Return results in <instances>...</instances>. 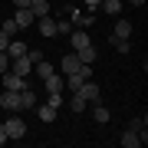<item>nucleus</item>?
Returning <instances> with one entry per match:
<instances>
[{"label":"nucleus","mask_w":148,"mask_h":148,"mask_svg":"<svg viewBox=\"0 0 148 148\" xmlns=\"http://www.w3.org/2000/svg\"><path fill=\"white\" fill-rule=\"evenodd\" d=\"M43 82H46V92H63V76H59V73L46 76V79H43Z\"/></svg>","instance_id":"12"},{"label":"nucleus","mask_w":148,"mask_h":148,"mask_svg":"<svg viewBox=\"0 0 148 148\" xmlns=\"http://www.w3.org/2000/svg\"><path fill=\"white\" fill-rule=\"evenodd\" d=\"M128 3H132V7H145V0H128Z\"/></svg>","instance_id":"32"},{"label":"nucleus","mask_w":148,"mask_h":148,"mask_svg":"<svg viewBox=\"0 0 148 148\" xmlns=\"http://www.w3.org/2000/svg\"><path fill=\"white\" fill-rule=\"evenodd\" d=\"M69 20H73V27H92V10H89V13L76 10L73 16H69Z\"/></svg>","instance_id":"9"},{"label":"nucleus","mask_w":148,"mask_h":148,"mask_svg":"<svg viewBox=\"0 0 148 148\" xmlns=\"http://www.w3.org/2000/svg\"><path fill=\"white\" fill-rule=\"evenodd\" d=\"M7 46H10V36H7L3 30H0V49H7Z\"/></svg>","instance_id":"28"},{"label":"nucleus","mask_w":148,"mask_h":148,"mask_svg":"<svg viewBox=\"0 0 148 148\" xmlns=\"http://www.w3.org/2000/svg\"><path fill=\"white\" fill-rule=\"evenodd\" d=\"M33 0H13V7H30Z\"/></svg>","instance_id":"30"},{"label":"nucleus","mask_w":148,"mask_h":148,"mask_svg":"<svg viewBox=\"0 0 148 148\" xmlns=\"http://www.w3.org/2000/svg\"><path fill=\"white\" fill-rule=\"evenodd\" d=\"M0 30H3L7 36H13V33L20 30V27H16V20H13V16H7V20H3V27H0Z\"/></svg>","instance_id":"24"},{"label":"nucleus","mask_w":148,"mask_h":148,"mask_svg":"<svg viewBox=\"0 0 148 148\" xmlns=\"http://www.w3.org/2000/svg\"><path fill=\"white\" fill-rule=\"evenodd\" d=\"M112 46H115L119 53H128V49H132V43H128V40H112Z\"/></svg>","instance_id":"25"},{"label":"nucleus","mask_w":148,"mask_h":148,"mask_svg":"<svg viewBox=\"0 0 148 148\" xmlns=\"http://www.w3.org/2000/svg\"><path fill=\"white\" fill-rule=\"evenodd\" d=\"M0 106H3L7 112H23V106H20V92H10V89L0 92Z\"/></svg>","instance_id":"1"},{"label":"nucleus","mask_w":148,"mask_h":148,"mask_svg":"<svg viewBox=\"0 0 148 148\" xmlns=\"http://www.w3.org/2000/svg\"><path fill=\"white\" fill-rule=\"evenodd\" d=\"M30 13L40 20V16H46V13H49V3H46V0H33V3H30Z\"/></svg>","instance_id":"13"},{"label":"nucleus","mask_w":148,"mask_h":148,"mask_svg":"<svg viewBox=\"0 0 148 148\" xmlns=\"http://www.w3.org/2000/svg\"><path fill=\"white\" fill-rule=\"evenodd\" d=\"M7 56H10V59H16V56H27V43L10 40V46H7Z\"/></svg>","instance_id":"11"},{"label":"nucleus","mask_w":148,"mask_h":148,"mask_svg":"<svg viewBox=\"0 0 148 148\" xmlns=\"http://www.w3.org/2000/svg\"><path fill=\"white\" fill-rule=\"evenodd\" d=\"M36 112H40V119H43V122H53V119H56V112H59V109H53V106H49V102H46V106H40Z\"/></svg>","instance_id":"20"},{"label":"nucleus","mask_w":148,"mask_h":148,"mask_svg":"<svg viewBox=\"0 0 148 148\" xmlns=\"http://www.w3.org/2000/svg\"><path fill=\"white\" fill-rule=\"evenodd\" d=\"M40 33L43 36H56V20H49V13L40 16Z\"/></svg>","instance_id":"10"},{"label":"nucleus","mask_w":148,"mask_h":148,"mask_svg":"<svg viewBox=\"0 0 148 148\" xmlns=\"http://www.w3.org/2000/svg\"><path fill=\"white\" fill-rule=\"evenodd\" d=\"M56 33H73V20L69 16H59L56 20Z\"/></svg>","instance_id":"22"},{"label":"nucleus","mask_w":148,"mask_h":148,"mask_svg":"<svg viewBox=\"0 0 148 148\" xmlns=\"http://www.w3.org/2000/svg\"><path fill=\"white\" fill-rule=\"evenodd\" d=\"M99 7H102L106 13H112V16H119V13H122V3H119V0H102Z\"/></svg>","instance_id":"18"},{"label":"nucleus","mask_w":148,"mask_h":148,"mask_svg":"<svg viewBox=\"0 0 148 148\" xmlns=\"http://www.w3.org/2000/svg\"><path fill=\"white\" fill-rule=\"evenodd\" d=\"M92 115H95V122H99V125H106V122L112 119V112H109L106 106H95V109H92Z\"/></svg>","instance_id":"19"},{"label":"nucleus","mask_w":148,"mask_h":148,"mask_svg":"<svg viewBox=\"0 0 148 148\" xmlns=\"http://www.w3.org/2000/svg\"><path fill=\"white\" fill-rule=\"evenodd\" d=\"M3 86H7V89H10V92H23V89H27V79L7 69V73H3Z\"/></svg>","instance_id":"3"},{"label":"nucleus","mask_w":148,"mask_h":148,"mask_svg":"<svg viewBox=\"0 0 148 148\" xmlns=\"http://www.w3.org/2000/svg\"><path fill=\"white\" fill-rule=\"evenodd\" d=\"M76 92H79V95H82L86 102H99V95H102V89H99L95 82H89V79H86V82H82V86H79Z\"/></svg>","instance_id":"4"},{"label":"nucleus","mask_w":148,"mask_h":148,"mask_svg":"<svg viewBox=\"0 0 148 148\" xmlns=\"http://www.w3.org/2000/svg\"><path fill=\"white\" fill-rule=\"evenodd\" d=\"M33 69L40 73V79H46V76H53L56 69H53V63H46V59H40V63H33Z\"/></svg>","instance_id":"15"},{"label":"nucleus","mask_w":148,"mask_h":148,"mask_svg":"<svg viewBox=\"0 0 148 148\" xmlns=\"http://www.w3.org/2000/svg\"><path fill=\"white\" fill-rule=\"evenodd\" d=\"M13 20H16V27H20V30H27V27H33V20H36V16L30 13V7H16Z\"/></svg>","instance_id":"5"},{"label":"nucleus","mask_w":148,"mask_h":148,"mask_svg":"<svg viewBox=\"0 0 148 148\" xmlns=\"http://www.w3.org/2000/svg\"><path fill=\"white\" fill-rule=\"evenodd\" d=\"M33 69V63H30V56H16L13 59V69L10 73H16V76H23V79H27V73Z\"/></svg>","instance_id":"7"},{"label":"nucleus","mask_w":148,"mask_h":148,"mask_svg":"<svg viewBox=\"0 0 148 148\" xmlns=\"http://www.w3.org/2000/svg\"><path fill=\"white\" fill-rule=\"evenodd\" d=\"M10 69V56H7V49H0V73H7Z\"/></svg>","instance_id":"26"},{"label":"nucleus","mask_w":148,"mask_h":148,"mask_svg":"<svg viewBox=\"0 0 148 148\" xmlns=\"http://www.w3.org/2000/svg\"><path fill=\"white\" fill-rule=\"evenodd\" d=\"M76 56H79V63H92L95 59V46L89 43V46H82V49H76Z\"/></svg>","instance_id":"16"},{"label":"nucleus","mask_w":148,"mask_h":148,"mask_svg":"<svg viewBox=\"0 0 148 148\" xmlns=\"http://www.w3.org/2000/svg\"><path fill=\"white\" fill-rule=\"evenodd\" d=\"M49 106H53V109L63 106V92H49Z\"/></svg>","instance_id":"27"},{"label":"nucleus","mask_w":148,"mask_h":148,"mask_svg":"<svg viewBox=\"0 0 148 148\" xmlns=\"http://www.w3.org/2000/svg\"><path fill=\"white\" fill-rule=\"evenodd\" d=\"M82 46H89V36L86 33H73V49H82Z\"/></svg>","instance_id":"23"},{"label":"nucleus","mask_w":148,"mask_h":148,"mask_svg":"<svg viewBox=\"0 0 148 148\" xmlns=\"http://www.w3.org/2000/svg\"><path fill=\"white\" fill-rule=\"evenodd\" d=\"M3 128H7V135H10V138H23V135H27V122H23V119H7L3 122Z\"/></svg>","instance_id":"2"},{"label":"nucleus","mask_w":148,"mask_h":148,"mask_svg":"<svg viewBox=\"0 0 148 148\" xmlns=\"http://www.w3.org/2000/svg\"><path fill=\"white\" fill-rule=\"evenodd\" d=\"M7 142H10V135H7V128L0 125V145H7Z\"/></svg>","instance_id":"29"},{"label":"nucleus","mask_w":148,"mask_h":148,"mask_svg":"<svg viewBox=\"0 0 148 148\" xmlns=\"http://www.w3.org/2000/svg\"><path fill=\"white\" fill-rule=\"evenodd\" d=\"M102 3V0H86V7H89V10H92V7H99Z\"/></svg>","instance_id":"31"},{"label":"nucleus","mask_w":148,"mask_h":148,"mask_svg":"<svg viewBox=\"0 0 148 148\" xmlns=\"http://www.w3.org/2000/svg\"><path fill=\"white\" fill-rule=\"evenodd\" d=\"M20 106H23V109H33V106H36V95H33L30 89H23V92H20Z\"/></svg>","instance_id":"21"},{"label":"nucleus","mask_w":148,"mask_h":148,"mask_svg":"<svg viewBox=\"0 0 148 148\" xmlns=\"http://www.w3.org/2000/svg\"><path fill=\"white\" fill-rule=\"evenodd\" d=\"M86 106H89V102H86L79 92H73V99H69V109H73V112H86Z\"/></svg>","instance_id":"17"},{"label":"nucleus","mask_w":148,"mask_h":148,"mask_svg":"<svg viewBox=\"0 0 148 148\" xmlns=\"http://www.w3.org/2000/svg\"><path fill=\"white\" fill-rule=\"evenodd\" d=\"M128 36H132V23H128V20H119L115 30H112V40H128Z\"/></svg>","instance_id":"8"},{"label":"nucleus","mask_w":148,"mask_h":148,"mask_svg":"<svg viewBox=\"0 0 148 148\" xmlns=\"http://www.w3.org/2000/svg\"><path fill=\"white\" fill-rule=\"evenodd\" d=\"M79 66H82V63H79V56H76V53H73V56H63V73H66V76L76 73Z\"/></svg>","instance_id":"14"},{"label":"nucleus","mask_w":148,"mask_h":148,"mask_svg":"<svg viewBox=\"0 0 148 148\" xmlns=\"http://www.w3.org/2000/svg\"><path fill=\"white\" fill-rule=\"evenodd\" d=\"M142 142L145 138H142V132H135V128H125V132H122V145L125 148H138Z\"/></svg>","instance_id":"6"}]
</instances>
